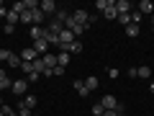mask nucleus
<instances>
[{
  "label": "nucleus",
  "instance_id": "obj_1",
  "mask_svg": "<svg viewBox=\"0 0 154 116\" xmlns=\"http://www.w3.org/2000/svg\"><path fill=\"white\" fill-rule=\"evenodd\" d=\"M38 8H41V13H44L46 18H54L57 16V3H54V0H41Z\"/></svg>",
  "mask_w": 154,
  "mask_h": 116
},
{
  "label": "nucleus",
  "instance_id": "obj_2",
  "mask_svg": "<svg viewBox=\"0 0 154 116\" xmlns=\"http://www.w3.org/2000/svg\"><path fill=\"white\" fill-rule=\"evenodd\" d=\"M72 21H75L77 26H88L90 28V16H88V11H82V8H77V11L72 13Z\"/></svg>",
  "mask_w": 154,
  "mask_h": 116
},
{
  "label": "nucleus",
  "instance_id": "obj_3",
  "mask_svg": "<svg viewBox=\"0 0 154 116\" xmlns=\"http://www.w3.org/2000/svg\"><path fill=\"white\" fill-rule=\"evenodd\" d=\"M100 103H103V108L105 111H116V108H118V101H116V95H103V98H100Z\"/></svg>",
  "mask_w": 154,
  "mask_h": 116
},
{
  "label": "nucleus",
  "instance_id": "obj_4",
  "mask_svg": "<svg viewBox=\"0 0 154 116\" xmlns=\"http://www.w3.org/2000/svg\"><path fill=\"white\" fill-rule=\"evenodd\" d=\"M11 90L16 95H23L28 90V80H13V85H11Z\"/></svg>",
  "mask_w": 154,
  "mask_h": 116
},
{
  "label": "nucleus",
  "instance_id": "obj_5",
  "mask_svg": "<svg viewBox=\"0 0 154 116\" xmlns=\"http://www.w3.org/2000/svg\"><path fill=\"white\" fill-rule=\"evenodd\" d=\"M16 114L18 116H33V111H31V106H28L26 101H21V103L16 106Z\"/></svg>",
  "mask_w": 154,
  "mask_h": 116
},
{
  "label": "nucleus",
  "instance_id": "obj_6",
  "mask_svg": "<svg viewBox=\"0 0 154 116\" xmlns=\"http://www.w3.org/2000/svg\"><path fill=\"white\" fill-rule=\"evenodd\" d=\"M131 3H128V0H116V11H118V16H121V13H131Z\"/></svg>",
  "mask_w": 154,
  "mask_h": 116
},
{
  "label": "nucleus",
  "instance_id": "obj_7",
  "mask_svg": "<svg viewBox=\"0 0 154 116\" xmlns=\"http://www.w3.org/2000/svg\"><path fill=\"white\" fill-rule=\"evenodd\" d=\"M31 18H33V26H41V23L46 21V16L41 13V8H33V11H31Z\"/></svg>",
  "mask_w": 154,
  "mask_h": 116
},
{
  "label": "nucleus",
  "instance_id": "obj_8",
  "mask_svg": "<svg viewBox=\"0 0 154 116\" xmlns=\"http://www.w3.org/2000/svg\"><path fill=\"white\" fill-rule=\"evenodd\" d=\"M139 13H146V16H154V5L152 3H149V0H141V3H139Z\"/></svg>",
  "mask_w": 154,
  "mask_h": 116
},
{
  "label": "nucleus",
  "instance_id": "obj_9",
  "mask_svg": "<svg viewBox=\"0 0 154 116\" xmlns=\"http://www.w3.org/2000/svg\"><path fill=\"white\" fill-rule=\"evenodd\" d=\"M82 49H85V47H82V41H80V39H75V41H72V44L67 47V54H80Z\"/></svg>",
  "mask_w": 154,
  "mask_h": 116
},
{
  "label": "nucleus",
  "instance_id": "obj_10",
  "mask_svg": "<svg viewBox=\"0 0 154 116\" xmlns=\"http://www.w3.org/2000/svg\"><path fill=\"white\" fill-rule=\"evenodd\" d=\"M11 85H13V80L8 77V72H5V70H0V90H8Z\"/></svg>",
  "mask_w": 154,
  "mask_h": 116
},
{
  "label": "nucleus",
  "instance_id": "obj_11",
  "mask_svg": "<svg viewBox=\"0 0 154 116\" xmlns=\"http://www.w3.org/2000/svg\"><path fill=\"white\" fill-rule=\"evenodd\" d=\"M21 60H23V62H36L38 54H36V49H23V52H21Z\"/></svg>",
  "mask_w": 154,
  "mask_h": 116
},
{
  "label": "nucleus",
  "instance_id": "obj_12",
  "mask_svg": "<svg viewBox=\"0 0 154 116\" xmlns=\"http://www.w3.org/2000/svg\"><path fill=\"white\" fill-rule=\"evenodd\" d=\"M41 60H44L46 70H54V67H57V54H49V52H46V54L41 57Z\"/></svg>",
  "mask_w": 154,
  "mask_h": 116
},
{
  "label": "nucleus",
  "instance_id": "obj_13",
  "mask_svg": "<svg viewBox=\"0 0 154 116\" xmlns=\"http://www.w3.org/2000/svg\"><path fill=\"white\" fill-rule=\"evenodd\" d=\"M33 49H36V54H38V57H44V54H46V49H49V44H46L44 39H38L36 44H33Z\"/></svg>",
  "mask_w": 154,
  "mask_h": 116
},
{
  "label": "nucleus",
  "instance_id": "obj_14",
  "mask_svg": "<svg viewBox=\"0 0 154 116\" xmlns=\"http://www.w3.org/2000/svg\"><path fill=\"white\" fill-rule=\"evenodd\" d=\"M75 90H77V95H82V98L90 93V90H88V85H85V80H75Z\"/></svg>",
  "mask_w": 154,
  "mask_h": 116
},
{
  "label": "nucleus",
  "instance_id": "obj_15",
  "mask_svg": "<svg viewBox=\"0 0 154 116\" xmlns=\"http://www.w3.org/2000/svg\"><path fill=\"white\" fill-rule=\"evenodd\" d=\"M57 65L67 67V65H69V54H67V52H57Z\"/></svg>",
  "mask_w": 154,
  "mask_h": 116
},
{
  "label": "nucleus",
  "instance_id": "obj_16",
  "mask_svg": "<svg viewBox=\"0 0 154 116\" xmlns=\"http://www.w3.org/2000/svg\"><path fill=\"white\" fill-rule=\"evenodd\" d=\"M28 34H31V39H33V41L44 39V28H41V26H31V31H28Z\"/></svg>",
  "mask_w": 154,
  "mask_h": 116
},
{
  "label": "nucleus",
  "instance_id": "obj_17",
  "mask_svg": "<svg viewBox=\"0 0 154 116\" xmlns=\"http://www.w3.org/2000/svg\"><path fill=\"white\" fill-rule=\"evenodd\" d=\"M8 65H11V67H16V70H21V65H23L21 54H11V57H8Z\"/></svg>",
  "mask_w": 154,
  "mask_h": 116
},
{
  "label": "nucleus",
  "instance_id": "obj_18",
  "mask_svg": "<svg viewBox=\"0 0 154 116\" xmlns=\"http://www.w3.org/2000/svg\"><path fill=\"white\" fill-rule=\"evenodd\" d=\"M18 21H21V23H28V26H33V18H31V11H23V13H18Z\"/></svg>",
  "mask_w": 154,
  "mask_h": 116
},
{
  "label": "nucleus",
  "instance_id": "obj_19",
  "mask_svg": "<svg viewBox=\"0 0 154 116\" xmlns=\"http://www.w3.org/2000/svg\"><path fill=\"white\" fill-rule=\"evenodd\" d=\"M103 16L108 18V21H113V18H118V11H116V3H113L110 8H105V11H103Z\"/></svg>",
  "mask_w": 154,
  "mask_h": 116
},
{
  "label": "nucleus",
  "instance_id": "obj_20",
  "mask_svg": "<svg viewBox=\"0 0 154 116\" xmlns=\"http://www.w3.org/2000/svg\"><path fill=\"white\" fill-rule=\"evenodd\" d=\"M5 21L11 23V26H16V23H18V13L13 11V8H8V16H5Z\"/></svg>",
  "mask_w": 154,
  "mask_h": 116
},
{
  "label": "nucleus",
  "instance_id": "obj_21",
  "mask_svg": "<svg viewBox=\"0 0 154 116\" xmlns=\"http://www.w3.org/2000/svg\"><path fill=\"white\" fill-rule=\"evenodd\" d=\"M126 36H128V39H136V36H139V26H136V23L126 26Z\"/></svg>",
  "mask_w": 154,
  "mask_h": 116
},
{
  "label": "nucleus",
  "instance_id": "obj_22",
  "mask_svg": "<svg viewBox=\"0 0 154 116\" xmlns=\"http://www.w3.org/2000/svg\"><path fill=\"white\" fill-rule=\"evenodd\" d=\"M33 70H36L38 75H44V72H46V65H44V60H41V57H38V60L33 62Z\"/></svg>",
  "mask_w": 154,
  "mask_h": 116
},
{
  "label": "nucleus",
  "instance_id": "obj_23",
  "mask_svg": "<svg viewBox=\"0 0 154 116\" xmlns=\"http://www.w3.org/2000/svg\"><path fill=\"white\" fill-rule=\"evenodd\" d=\"M118 23H121L123 28H126V26H131V13H121V16H118Z\"/></svg>",
  "mask_w": 154,
  "mask_h": 116
},
{
  "label": "nucleus",
  "instance_id": "obj_24",
  "mask_svg": "<svg viewBox=\"0 0 154 116\" xmlns=\"http://www.w3.org/2000/svg\"><path fill=\"white\" fill-rule=\"evenodd\" d=\"M113 3H116V0H98V3H95V8H98V11H105V8H110Z\"/></svg>",
  "mask_w": 154,
  "mask_h": 116
},
{
  "label": "nucleus",
  "instance_id": "obj_25",
  "mask_svg": "<svg viewBox=\"0 0 154 116\" xmlns=\"http://www.w3.org/2000/svg\"><path fill=\"white\" fill-rule=\"evenodd\" d=\"M136 72H139V77H152V67H136Z\"/></svg>",
  "mask_w": 154,
  "mask_h": 116
},
{
  "label": "nucleus",
  "instance_id": "obj_26",
  "mask_svg": "<svg viewBox=\"0 0 154 116\" xmlns=\"http://www.w3.org/2000/svg\"><path fill=\"white\" fill-rule=\"evenodd\" d=\"M85 85H88V90H98V77H88V80H85Z\"/></svg>",
  "mask_w": 154,
  "mask_h": 116
},
{
  "label": "nucleus",
  "instance_id": "obj_27",
  "mask_svg": "<svg viewBox=\"0 0 154 116\" xmlns=\"http://www.w3.org/2000/svg\"><path fill=\"white\" fill-rule=\"evenodd\" d=\"M54 18L62 23V26H64V23H67V18H69V13H67V11H57V16H54Z\"/></svg>",
  "mask_w": 154,
  "mask_h": 116
},
{
  "label": "nucleus",
  "instance_id": "obj_28",
  "mask_svg": "<svg viewBox=\"0 0 154 116\" xmlns=\"http://www.w3.org/2000/svg\"><path fill=\"white\" fill-rule=\"evenodd\" d=\"M90 111H93V116H103V114H105V108H103V103H100V101H98V103H95Z\"/></svg>",
  "mask_w": 154,
  "mask_h": 116
},
{
  "label": "nucleus",
  "instance_id": "obj_29",
  "mask_svg": "<svg viewBox=\"0 0 154 116\" xmlns=\"http://www.w3.org/2000/svg\"><path fill=\"white\" fill-rule=\"evenodd\" d=\"M131 23L141 26V13H139V11H131Z\"/></svg>",
  "mask_w": 154,
  "mask_h": 116
},
{
  "label": "nucleus",
  "instance_id": "obj_30",
  "mask_svg": "<svg viewBox=\"0 0 154 116\" xmlns=\"http://www.w3.org/2000/svg\"><path fill=\"white\" fill-rule=\"evenodd\" d=\"M13 52L11 49H0V62H8V57H11Z\"/></svg>",
  "mask_w": 154,
  "mask_h": 116
},
{
  "label": "nucleus",
  "instance_id": "obj_31",
  "mask_svg": "<svg viewBox=\"0 0 154 116\" xmlns=\"http://www.w3.org/2000/svg\"><path fill=\"white\" fill-rule=\"evenodd\" d=\"M21 70L26 72V75H28V72H33V62H23V65H21Z\"/></svg>",
  "mask_w": 154,
  "mask_h": 116
},
{
  "label": "nucleus",
  "instance_id": "obj_32",
  "mask_svg": "<svg viewBox=\"0 0 154 116\" xmlns=\"http://www.w3.org/2000/svg\"><path fill=\"white\" fill-rule=\"evenodd\" d=\"M38 77H41V75H38V72H36V70H33V72H28V77H26V80H28V83H36Z\"/></svg>",
  "mask_w": 154,
  "mask_h": 116
},
{
  "label": "nucleus",
  "instance_id": "obj_33",
  "mask_svg": "<svg viewBox=\"0 0 154 116\" xmlns=\"http://www.w3.org/2000/svg\"><path fill=\"white\" fill-rule=\"evenodd\" d=\"M23 3H26V11H33V8H38L36 0H23Z\"/></svg>",
  "mask_w": 154,
  "mask_h": 116
},
{
  "label": "nucleus",
  "instance_id": "obj_34",
  "mask_svg": "<svg viewBox=\"0 0 154 116\" xmlns=\"http://www.w3.org/2000/svg\"><path fill=\"white\" fill-rule=\"evenodd\" d=\"M23 101H26V103L31 106V108H36V95H26V98H23Z\"/></svg>",
  "mask_w": 154,
  "mask_h": 116
},
{
  "label": "nucleus",
  "instance_id": "obj_35",
  "mask_svg": "<svg viewBox=\"0 0 154 116\" xmlns=\"http://www.w3.org/2000/svg\"><path fill=\"white\" fill-rule=\"evenodd\" d=\"M3 31H5V34H8V36H11V34H13V31H16V26H11V23H5V26H3Z\"/></svg>",
  "mask_w": 154,
  "mask_h": 116
},
{
  "label": "nucleus",
  "instance_id": "obj_36",
  "mask_svg": "<svg viewBox=\"0 0 154 116\" xmlns=\"http://www.w3.org/2000/svg\"><path fill=\"white\" fill-rule=\"evenodd\" d=\"M108 77H110V80H116V77H118V70H113V67H108Z\"/></svg>",
  "mask_w": 154,
  "mask_h": 116
},
{
  "label": "nucleus",
  "instance_id": "obj_37",
  "mask_svg": "<svg viewBox=\"0 0 154 116\" xmlns=\"http://www.w3.org/2000/svg\"><path fill=\"white\" fill-rule=\"evenodd\" d=\"M103 116H118V111H105Z\"/></svg>",
  "mask_w": 154,
  "mask_h": 116
},
{
  "label": "nucleus",
  "instance_id": "obj_38",
  "mask_svg": "<svg viewBox=\"0 0 154 116\" xmlns=\"http://www.w3.org/2000/svg\"><path fill=\"white\" fill-rule=\"evenodd\" d=\"M149 90H152V93H154V83H152V85H149Z\"/></svg>",
  "mask_w": 154,
  "mask_h": 116
},
{
  "label": "nucleus",
  "instance_id": "obj_39",
  "mask_svg": "<svg viewBox=\"0 0 154 116\" xmlns=\"http://www.w3.org/2000/svg\"><path fill=\"white\" fill-rule=\"evenodd\" d=\"M8 116H18V114H16V111H11V114H8Z\"/></svg>",
  "mask_w": 154,
  "mask_h": 116
},
{
  "label": "nucleus",
  "instance_id": "obj_40",
  "mask_svg": "<svg viewBox=\"0 0 154 116\" xmlns=\"http://www.w3.org/2000/svg\"><path fill=\"white\" fill-rule=\"evenodd\" d=\"M0 116H5V111H3V108H0Z\"/></svg>",
  "mask_w": 154,
  "mask_h": 116
},
{
  "label": "nucleus",
  "instance_id": "obj_41",
  "mask_svg": "<svg viewBox=\"0 0 154 116\" xmlns=\"http://www.w3.org/2000/svg\"><path fill=\"white\" fill-rule=\"evenodd\" d=\"M0 106H3V98H0Z\"/></svg>",
  "mask_w": 154,
  "mask_h": 116
},
{
  "label": "nucleus",
  "instance_id": "obj_42",
  "mask_svg": "<svg viewBox=\"0 0 154 116\" xmlns=\"http://www.w3.org/2000/svg\"><path fill=\"white\" fill-rule=\"evenodd\" d=\"M152 23H154V16H152Z\"/></svg>",
  "mask_w": 154,
  "mask_h": 116
},
{
  "label": "nucleus",
  "instance_id": "obj_43",
  "mask_svg": "<svg viewBox=\"0 0 154 116\" xmlns=\"http://www.w3.org/2000/svg\"><path fill=\"white\" fill-rule=\"evenodd\" d=\"M0 8H3V3H0Z\"/></svg>",
  "mask_w": 154,
  "mask_h": 116
},
{
  "label": "nucleus",
  "instance_id": "obj_44",
  "mask_svg": "<svg viewBox=\"0 0 154 116\" xmlns=\"http://www.w3.org/2000/svg\"><path fill=\"white\" fill-rule=\"evenodd\" d=\"M33 116H38V114H33Z\"/></svg>",
  "mask_w": 154,
  "mask_h": 116
}]
</instances>
